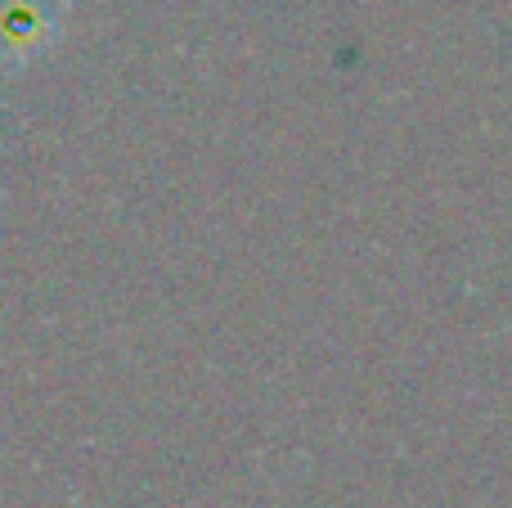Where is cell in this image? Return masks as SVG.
<instances>
[{
	"mask_svg": "<svg viewBox=\"0 0 512 508\" xmlns=\"http://www.w3.org/2000/svg\"><path fill=\"white\" fill-rule=\"evenodd\" d=\"M41 41V9L32 0H0V50H32Z\"/></svg>",
	"mask_w": 512,
	"mask_h": 508,
	"instance_id": "6da1fadb",
	"label": "cell"
}]
</instances>
